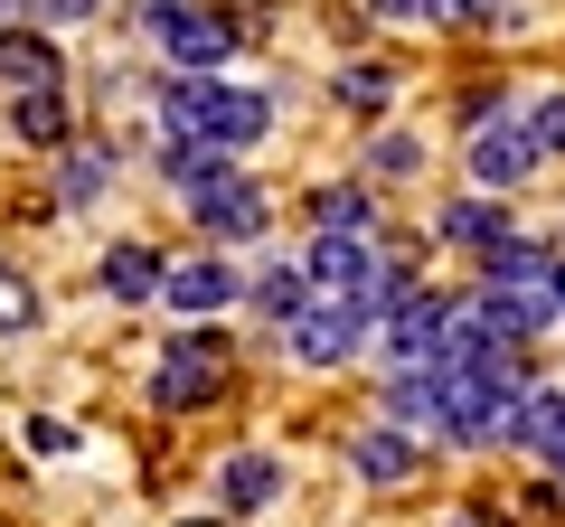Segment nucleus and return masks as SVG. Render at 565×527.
<instances>
[{
    "mask_svg": "<svg viewBox=\"0 0 565 527\" xmlns=\"http://www.w3.org/2000/svg\"><path fill=\"white\" fill-rule=\"evenodd\" d=\"M10 142H29V151H66L76 142V104H66V85H29V95H10Z\"/></svg>",
    "mask_w": 565,
    "mask_h": 527,
    "instance_id": "nucleus-10",
    "label": "nucleus"
},
{
    "mask_svg": "<svg viewBox=\"0 0 565 527\" xmlns=\"http://www.w3.org/2000/svg\"><path fill=\"white\" fill-rule=\"evenodd\" d=\"M546 292H556V321H565V264H556V273H546Z\"/></svg>",
    "mask_w": 565,
    "mask_h": 527,
    "instance_id": "nucleus-27",
    "label": "nucleus"
},
{
    "mask_svg": "<svg viewBox=\"0 0 565 527\" xmlns=\"http://www.w3.org/2000/svg\"><path fill=\"white\" fill-rule=\"evenodd\" d=\"M180 207L199 217V236H207V245H245V236H264V217H274V207H264V189L245 180L236 161H207L199 180L180 189Z\"/></svg>",
    "mask_w": 565,
    "mask_h": 527,
    "instance_id": "nucleus-4",
    "label": "nucleus"
},
{
    "mask_svg": "<svg viewBox=\"0 0 565 527\" xmlns=\"http://www.w3.org/2000/svg\"><path fill=\"white\" fill-rule=\"evenodd\" d=\"M359 340H377V321H367L359 302H330V292H311V302L282 321V348H292L302 367H349Z\"/></svg>",
    "mask_w": 565,
    "mask_h": 527,
    "instance_id": "nucleus-5",
    "label": "nucleus"
},
{
    "mask_svg": "<svg viewBox=\"0 0 565 527\" xmlns=\"http://www.w3.org/2000/svg\"><path fill=\"white\" fill-rule=\"evenodd\" d=\"M537 462L565 481V396H556V415H546V433H537Z\"/></svg>",
    "mask_w": 565,
    "mask_h": 527,
    "instance_id": "nucleus-25",
    "label": "nucleus"
},
{
    "mask_svg": "<svg viewBox=\"0 0 565 527\" xmlns=\"http://www.w3.org/2000/svg\"><path fill=\"white\" fill-rule=\"evenodd\" d=\"M0 330H39V292H29L10 264H0Z\"/></svg>",
    "mask_w": 565,
    "mask_h": 527,
    "instance_id": "nucleus-21",
    "label": "nucleus"
},
{
    "mask_svg": "<svg viewBox=\"0 0 565 527\" xmlns=\"http://www.w3.org/2000/svg\"><path fill=\"white\" fill-rule=\"evenodd\" d=\"M245 292H255V311H264V321H292V311H302L311 302V283H302V264H264V273H255V283H245Z\"/></svg>",
    "mask_w": 565,
    "mask_h": 527,
    "instance_id": "nucleus-18",
    "label": "nucleus"
},
{
    "mask_svg": "<svg viewBox=\"0 0 565 527\" xmlns=\"http://www.w3.org/2000/svg\"><path fill=\"white\" fill-rule=\"evenodd\" d=\"M236 292H245V273L226 255H189V264H170V273H161V302L180 311V321H217Z\"/></svg>",
    "mask_w": 565,
    "mask_h": 527,
    "instance_id": "nucleus-7",
    "label": "nucleus"
},
{
    "mask_svg": "<svg viewBox=\"0 0 565 527\" xmlns=\"http://www.w3.org/2000/svg\"><path fill=\"white\" fill-rule=\"evenodd\" d=\"M10 20H29V0H0V29H10Z\"/></svg>",
    "mask_w": 565,
    "mask_h": 527,
    "instance_id": "nucleus-28",
    "label": "nucleus"
},
{
    "mask_svg": "<svg viewBox=\"0 0 565 527\" xmlns=\"http://www.w3.org/2000/svg\"><path fill=\"white\" fill-rule=\"evenodd\" d=\"M349 462H359V481L396 490V481H415V433L405 424H367L359 443H349Z\"/></svg>",
    "mask_w": 565,
    "mask_h": 527,
    "instance_id": "nucleus-14",
    "label": "nucleus"
},
{
    "mask_svg": "<svg viewBox=\"0 0 565 527\" xmlns=\"http://www.w3.org/2000/svg\"><path fill=\"white\" fill-rule=\"evenodd\" d=\"M217 396H226V330L217 321H189L180 340L161 348V367H151V406L199 415V406H217Z\"/></svg>",
    "mask_w": 565,
    "mask_h": 527,
    "instance_id": "nucleus-3",
    "label": "nucleus"
},
{
    "mask_svg": "<svg viewBox=\"0 0 565 527\" xmlns=\"http://www.w3.org/2000/svg\"><path fill=\"white\" fill-rule=\"evenodd\" d=\"M434 20H444V29H500L509 0H434Z\"/></svg>",
    "mask_w": 565,
    "mask_h": 527,
    "instance_id": "nucleus-22",
    "label": "nucleus"
},
{
    "mask_svg": "<svg viewBox=\"0 0 565 527\" xmlns=\"http://www.w3.org/2000/svg\"><path fill=\"white\" fill-rule=\"evenodd\" d=\"M104 189H114V142H66V151H57V180H47V198L76 217V207H95Z\"/></svg>",
    "mask_w": 565,
    "mask_h": 527,
    "instance_id": "nucleus-13",
    "label": "nucleus"
},
{
    "mask_svg": "<svg viewBox=\"0 0 565 527\" xmlns=\"http://www.w3.org/2000/svg\"><path fill=\"white\" fill-rule=\"evenodd\" d=\"M0 85H10V95H29V85H66V47H57V29H29V20L0 29Z\"/></svg>",
    "mask_w": 565,
    "mask_h": 527,
    "instance_id": "nucleus-9",
    "label": "nucleus"
},
{
    "mask_svg": "<svg viewBox=\"0 0 565 527\" xmlns=\"http://www.w3.org/2000/svg\"><path fill=\"white\" fill-rule=\"evenodd\" d=\"M367 170H377V180H415L424 142H415V132H377V142H367Z\"/></svg>",
    "mask_w": 565,
    "mask_h": 527,
    "instance_id": "nucleus-20",
    "label": "nucleus"
},
{
    "mask_svg": "<svg viewBox=\"0 0 565 527\" xmlns=\"http://www.w3.org/2000/svg\"><path fill=\"white\" fill-rule=\"evenodd\" d=\"M104 0H29V29H85Z\"/></svg>",
    "mask_w": 565,
    "mask_h": 527,
    "instance_id": "nucleus-24",
    "label": "nucleus"
},
{
    "mask_svg": "<svg viewBox=\"0 0 565 527\" xmlns=\"http://www.w3.org/2000/svg\"><path fill=\"white\" fill-rule=\"evenodd\" d=\"M132 29L151 47H161L170 66H180V76H217L226 57H236V20H226V10H189V0H141L132 10Z\"/></svg>",
    "mask_w": 565,
    "mask_h": 527,
    "instance_id": "nucleus-2",
    "label": "nucleus"
},
{
    "mask_svg": "<svg viewBox=\"0 0 565 527\" xmlns=\"http://www.w3.org/2000/svg\"><path fill=\"white\" fill-rule=\"evenodd\" d=\"M527 132H537V151H565V95H537V104H527Z\"/></svg>",
    "mask_w": 565,
    "mask_h": 527,
    "instance_id": "nucleus-23",
    "label": "nucleus"
},
{
    "mask_svg": "<svg viewBox=\"0 0 565 527\" xmlns=\"http://www.w3.org/2000/svg\"><path fill=\"white\" fill-rule=\"evenodd\" d=\"M282 499V462L274 452H226L217 462V508L226 518H255V508H274Z\"/></svg>",
    "mask_w": 565,
    "mask_h": 527,
    "instance_id": "nucleus-12",
    "label": "nucleus"
},
{
    "mask_svg": "<svg viewBox=\"0 0 565 527\" xmlns=\"http://www.w3.org/2000/svg\"><path fill=\"white\" fill-rule=\"evenodd\" d=\"M330 95H340L349 114H386V95H396V76H386V66H340V76H330Z\"/></svg>",
    "mask_w": 565,
    "mask_h": 527,
    "instance_id": "nucleus-19",
    "label": "nucleus"
},
{
    "mask_svg": "<svg viewBox=\"0 0 565 527\" xmlns=\"http://www.w3.org/2000/svg\"><path fill=\"white\" fill-rule=\"evenodd\" d=\"M161 132L236 161V151H255L264 132H274V95L226 85V76H170V85H161Z\"/></svg>",
    "mask_w": 565,
    "mask_h": 527,
    "instance_id": "nucleus-1",
    "label": "nucleus"
},
{
    "mask_svg": "<svg viewBox=\"0 0 565 527\" xmlns=\"http://www.w3.org/2000/svg\"><path fill=\"white\" fill-rule=\"evenodd\" d=\"M537 161H546V151H537V132H527L519 114H490L481 132H471V180H481V189H519Z\"/></svg>",
    "mask_w": 565,
    "mask_h": 527,
    "instance_id": "nucleus-8",
    "label": "nucleus"
},
{
    "mask_svg": "<svg viewBox=\"0 0 565 527\" xmlns=\"http://www.w3.org/2000/svg\"><path fill=\"white\" fill-rule=\"evenodd\" d=\"M311 226L321 236H377V198L359 180H330V189H311Z\"/></svg>",
    "mask_w": 565,
    "mask_h": 527,
    "instance_id": "nucleus-16",
    "label": "nucleus"
},
{
    "mask_svg": "<svg viewBox=\"0 0 565 527\" xmlns=\"http://www.w3.org/2000/svg\"><path fill=\"white\" fill-rule=\"evenodd\" d=\"M434 236H444V245H471V255H490V245L509 236V207H500V198H452L444 217H434Z\"/></svg>",
    "mask_w": 565,
    "mask_h": 527,
    "instance_id": "nucleus-17",
    "label": "nucleus"
},
{
    "mask_svg": "<svg viewBox=\"0 0 565 527\" xmlns=\"http://www.w3.org/2000/svg\"><path fill=\"white\" fill-rule=\"evenodd\" d=\"M189 527H217V518H189Z\"/></svg>",
    "mask_w": 565,
    "mask_h": 527,
    "instance_id": "nucleus-29",
    "label": "nucleus"
},
{
    "mask_svg": "<svg viewBox=\"0 0 565 527\" xmlns=\"http://www.w3.org/2000/svg\"><path fill=\"white\" fill-rule=\"evenodd\" d=\"M161 245H141V236H122V245H104V264H95V283H104V302H161Z\"/></svg>",
    "mask_w": 565,
    "mask_h": 527,
    "instance_id": "nucleus-11",
    "label": "nucleus"
},
{
    "mask_svg": "<svg viewBox=\"0 0 565 527\" xmlns=\"http://www.w3.org/2000/svg\"><path fill=\"white\" fill-rule=\"evenodd\" d=\"M377 340H386V358H396V367H434V358H444V340H452V302L415 283V292L377 321Z\"/></svg>",
    "mask_w": 565,
    "mask_h": 527,
    "instance_id": "nucleus-6",
    "label": "nucleus"
},
{
    "mask_svg": "<svg viewBox=\"0 0 565 527\" xmlns=\"http://www.w3.org/2000/svg\"><path fill=\"white\" fill-rule=\"evenodd\" d=\"M386 424H444V367H396L386 377Z\"/></svg>",
    "mask_w": 565,
    "mask_h": 527,
    "instance_id": "nucleus-15",
    "label": "nucleus"
},
{
    "mask_svg": "<svg viewBox=\"0 0 565 527\" xmlns=\"http://www.w3.org/2000/svg\"><path fill=\"white\" fill-rule=\"evenodd\" d=\"M29 452H76V424H57V415H39V424H29Z\"/></svg>",
    "mask_w": 565,
    "mask_h": 527,
    "instance_id": "nucleus-26",
    "label": "nucleus"
}]
</instances>
